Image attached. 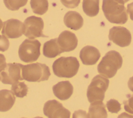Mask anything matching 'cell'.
<instances>
[{"instance_id": "5", "label": "cell", "mask_w": 133, "mask_h": 118, "mask_svg": "<svg viewBox=\"0 0 133 118\" xmlns=\"http://www.w3.org/2000/svg\"><path fill=\"white\" fill-rule=\"evenodd\" d=\"M109 80L101 75L93 78L87 90V97L90 103L101 101L104 98V94L108 88Z\"/></svg>"}, {"instance_id": "33", "label": "cell", "mask_w": 133, "mask_h": 118, "mask_svg": "<svg viewBox=\"0 0 133 118\" xmlns=\"http://www.w3.org/2000/svg\"><path fill=\"white\" fill-rule=\"evenodd\" d=\"M123 1H124V3H126V2H127L128 1H129V0H123Z\"/></svg>"}, {"instance_id": "11", "label": "cell", "mask_w": 133, "mask_h": 118, "mask_svg": "<svg viewBox=\"0 0 133 118\" xmlns=\"http://www.w3.org/2000/svg\"><path fill=\"white\" fill-rule=\"evenodd\" d=\"M24 24L19 20L10 19L3 22L2 34L8 38H17L24 33Z\"/></svg>"}, {"instance_id": "34", "label": "cell", "mask_w": 133, "mask_h": 118, "mask_svg": "<svg viewBox=\"0 0 133 118\" xmlns=\"http://www.w3.org/2000/svg\"><path fill=\"white\" fill-rule=\"evenodd\" d=\"M34 118H43L42 117H40V116H36L35 117H34Z\"/></svg>"}, {"instance_id": "35", "label": "cell", "mask_w": 133, "mask_h": 118, "mask_svg": "<svg viewBox=\"0 0 133 118\" xmlns=\"http://www.w3.org/2000/svg\"><path fill=\"white\" fill-rule=\"evenodd\" d=\"M22 118H25V117H22Z\"/></svg>"}, {"instance_id": "26", "label": "cell", "mask_w": 133, "mask_h": 118, "mask_svg": "<svg viewBox=\"0 0 133 118\" xmlns=\"http://www.w3.org/2000/svg\"><path fill=\"white\" fill-rule=\"evenodd\" d=\"M63 5L68 8H74L77 7L81 0H60Z\"/></svg>"}, {"instance_id": "18", "label": "cell", "mask_w": 133, "mask_h": 118, "mask_svg": "<svg viewBox=\"0 0 133 118\" xmlns=\"http://www.w3.org/2000/svg\"><path fill=\"white\" fill-rule=\"evenodd\" d=\"M90 118H107L105 106L101 101L91 102L88 110Z\"/></svg>"}, {"instance_id": "23", "label": "cell", "mask_w": 133, "mask_h": 118, "mask_svg": "<svg viewBox=\"0 0 133 118\" xmlns=\"http://www.w3.org/2000/svg\"><path fill=\"white\" fill-rule=\"evenodd\" d=\"M106 106L108 111L111 113H117L121 109V104L117 100L114 99H111L108 101Z\"/></svg>"}, {"instance_id": "32", "label": "cell", "mask_w": 133, "mask_h": 118, "mask_svg": "<svg viewBox=\"0 0 133 118\" xmlns=\"http://www.w3.org/2000/svg\"><path fill=\"white\" fill-rule=\"evenodd\" d=\"M3 23L2 21L1 20V19H0V31H1V28H2V26H3Z\"/></svg>"}, {"instance_id": "10", "label": "cell", "mask_w": 133, "mask_h": 118, "mask_svg": "<svg viewBox=\"0 0 133 118\" xmlns=\"http://www.w3.org/2000/svg\"><path fill=\"white\" fill-rule=\"evenodd\" d=\"M109 39L121 47L128 46L131 42L130 32L123 26H113L109 31Z\"/></svg>"}, {"instance_id": "36", "label": "cell", "mask_w": 133, "mask_h": 118, "mask_svg": "<svg viewBox=\"0 0 133 118\" xmlns=\"http://www.w3.org/2000/svg\"><path fill=\"white\" fill-rule=\"evenodd\" d=\"M0 80H1V77H0Z\"/></svg>"}, {"instance_id": "19", "label": "cell", "mask_w": 133, "mask_h": 118, "mask_svg": "<svg viewBox=\"0 0 133 118\" xmlns=\"http://www.w3.org/2000/svg\"><path fill=\"white\" fill-rule=\"evenodd\" d=\"M83 10L89 17H95L99 11V0H83Z\"/></svg>"}, {"instance_id": "6", "label": "cell", "mask_w": 133, "mask_h": 118, "mask_svg": "<svg viewBox=\"0 0 133 118\" xmlns=\"http://www.w3.org/2000/svg\"><path fill=\"white\" fill-rule=\"evenodd\" d=\"M41 42L37 39H25L19 48L20 59L25 63H32L37 61L41 54Z\"/></svg>"}, {"instance_id": "13", "label": "cell", "mask_w": 133, "mask_h": 118, "mask_svg": "<svg viewBox=\"0 0 133 118\" xmlns=\"http://www.w3.org/2000/svg\"><path fill=\"white\" fill-rule=\"evenodd\" d=\"M100 57L99 50L95 47L91 46H86L83 47L79 53V57L83 64L92 65L95 64Z\"/></svg>"}, {"instance_id": "31", "label": "cell", "mask_w": 133, "mask_h": 118, "mask_svg": "<svg viewBox=\"0 0 133 118\" xmlns=\"http://www.w3.org/2000/svg\"><path fill=\"white\" fill-rule=\"evenodd\" d=\"M128 86L130 90L133 92V76L129 78L128 81Z\"/></svg>"}, {"instance_id": "15", "label": "cell", "mask_w": 133, "mask_h": 118, "mask_svg": "<svg viewBox=\"0 0 133 118\" xmlns=\"http://www.w3.org/2000/svg\"><path fill=\"white\" fill-rule=\"evenodd\" d=\"M63 21L66 27L75 31L80 29L84 23V20L81 15L75 11L67 12L64 16Z\"/></svg>"}, {"instance_id": "17", "label": "cell", "mask_w": 133, "mask_h": 118, "mask_svg": "<svg viewBox=\"0 0 133 118\" xmlns=\"http://www.w3.org/2000/svg\"><path fill=\"white\" fill-rule=\"evenodd\" d=\"M43 54L48 58H54L62 52L57 42V38L49 40L44 43L43 49Z\"/></svg>"}, {"instance_id": "30", "label": "cell", "mask_w": 133, "mask_h": 118, "mask_svg": "<svg viewBox=\"0 0 133 118\" xmlns=\"http://www.w3.org/2000/svg\"><path fill=\"white\" fill-rule=\"evenodd\" d=\"M117 118H133V115L126 112H123L118 116Z\"/></svg>"}, {"instance_id": "4", "label": "cell", "mask_w": 133, "mask_h": 118, "mask_svg": "<svg viewBox=\"0 0 133 118\" xmlns=\"http://www.w3.org/2000/svg\"><path fill=\"white\" fill-rule=\"evenodd\" d=\"M21 73L23 80L28 82H41L47 80L50 76L49 68L45 64L35 63L22 65Z\"/></svg>"}, {"instance_id": "16", "label": "cell", "mask_w": 133, "mask_h": 118, "mask_svg": "<svg viewBox=\"0 0 133 118\" xmlns=\"http://www.w3.org/2000/svg\"><path fill=\"white\" fill-rule=\"evenodd\" d=\"M16 100L14 93L10 90L3 89L0 90V112L9 110Z\"/></svg>"}, {"instance_id": "28", "label": "cell", "mask_w": 133, "mask_h": 118, "mask_svg": "<svg viewBox=\"0 0 133 118\" xmlns=\"http://www.w3.org/2000/svg\"><path fill=\"white\" fill-rule=\"evenodd\" d=\"M6 65L7 64L6 63V58L5 56L2 54H0V72L5 68Z\"/></svg>"}, {"instance_id": "22", "label": "cell", "mask_w": 133, "mask_h": 118, "mask_svg": "<svg viewBox=\"0 0 133 118\" xmlns=\"http://www.w3.org/2000/svg\"><path fill=\"white\" fill-rule=\"evenodd\" d=\"M4 3L8 9L15 11L18 10L20 7L24 6L28 0H3Z\"/></svg>"}, {"instance_id": "25", "label": "cell", "mask_w": 133, "mask_h": 118, "mask_svg": "<svg viewBox=\"0 0 133 118\" xmlns=\"http://www.w3.org/2000/svg\"><path fill=\"white\" fill-rule=\"evenodd\" d=\"M9 47V41L4 35H0V51L5 52Z\"/></svg>"}, {"instance_id": "12", "label": "cell", "mask_w": 133, "mask_h": 118, "mask_svg": "<svg viewBox=\"0 0 133 118\" xmlns=\"http://www.w3.org/2000/svg\"><path fill=\"white\" fill-rule=\"evenodd\" d=\"M57 42L62 52H70L76 48L78 40L75 34L69 31H64L59 35Z\"/></svg>"}, {"instance_id": "14", "label": "cell", "mask_w": 133, "mask_h": 118, "mask_svg": "<svg viewBox=\"0 0 133 118\" xmlns=\"http://www.w3.org/2000/svg\"><path fill=\"white\" fill-rule=\"evenodd\" d=\"M55 96L59 99L65 100L69 99L73 94V87L69 81L59 82L52 87Z\"/></svg>"}, {"instance_id": "1", "label": "cell", "mask_w": 133, "mask_h": 118, "mask_svg": "<svg viewBox=\"0 0 133 118\" xmlns=\"http://www.w3.org/2000/svg\"><path fill=\"white\" fill-rule=\"evenodd\" d=\"M123 0H103L102 9L111 23L123 24L128 20V14Z\"/></svg>"}, {"instance_id": "2", "label": "cell", "mask_w": 133, "mask_h": 118, "mask_svg": "<svg viewBox=\"0 0 133 118\" xmlns=\"http://www.w3.org/2000/svg\"><path fill=\"white\" fill-rule=\"evenodd\" d=\"M123 58L117 51L111 50L108 52L102 57L98 65V72L103 77L111 78L114 77L118 69L121 68Z\"/></svg>"}, {"instance_id": "29", "label": "cell", "mask_w": 133, "mask_h": 118, "mask_svg": "<svg viewBox=\"0 0 133 118\" xmlns=\"http://www.w3.org/2000/svg\"><path fill=\"white\" fill-rule=\"evenodd\" d=\"M127 13L130 15V18L133 21V2L127 5Z\"/></svg>"}, {"instance_id": "7", "label": "cell", "mask_w": 133, "mask_h": 118, "mask_svg": "<svg viewBox=\"0 0 133 118\" xmlns=\"http://www.w3.org/2000/svg\"><path fill=\"white\" fill-rule=\"evenodd\" d=\"M23 24L24 27L23 34L29 39L48 37L43 33L44 22L41 18L34 16L29 17L24 20Z\"/></svg>"}, {"instance_id": "27", "label": "cell", "mask_w": 133, "mask_h": 118, "mask_svg": "<svg viewBox=\"0 0 133 118\" xmlns=\"http://www.w3.org/2000/svg\"><path fill=\"white\" fill-rule=\"evenodd\" d=\"M72 118H90V117L88 113L87 114L85 111L78 110L74 111Z\"/></svg>"}, {"instance_id": "3", "label": "cell", "mask_w": 133, "mask_h": 118, "mask_svg": "<svg viewBox=\"0 0 133 118\" xmlns=\"http://www.w3.org/2000/svg\"><path fill=\"white\" fill-rule=\"evenodd\" d=\"M79 67L77 59L73 56H61L54 61L52 67L54 73L60 78H70L77 73Z\"/></svg>"}, {"instance_id": "20", "label": "cell", "mask_w": 133, "mask_h": 118, "mask_svg": "<svg viewBox=\"0 0 133 118\" xmlns=\"http://www.w3.org/2000/svg\"><path fill=\"white\" fill-rule=\"evenodd\" d=\"M30 5L33 12L39 15L44 14L48 9V0H31Z\"/></svg>"}, {"instance_id": "8", "label": "cell", "mask_w": 133, "mask_h": 118, "mask_svg": "<svg viewBox=\"0 0 133 118\" xmlns=\"http://www.w3.org/2000/svg\"><path fill=\"white\" fill-rule=\"evenodd\" d=\"M22 66L20 63L7 64L5 68L0 72L1 82L5 84L12 85L19 80H22Z\"/></svg>"}, {"instance_id": "21", "label": "cell", "mask_w": 133, "mask_h": 118, "mask_svg": "<svg viewBox=\"0 0 133 118\" xmlns=\"http://www.w3.org/2000/svg\"><path fill=\"white\" fill-rule=\"evenodd\" d=\"M11 91L17 97L23 98L27 95L28 87L24 82H18L12 85Z\"/></svg>"}, {"instance_id": "24", "label": "cell", "mask_w": 133, "mask_h": 118, "mask_svg": "<svg viewBox=\"0 0 133 118\" xmlns=\"http://www.w3.org/2000/svg\"><path fill=\"white\" fill-rule=\"evenodd\" d=\"M124 105V109L126 111L133 114V94L129 96L127 100L123 101Z\"/></svg>"}, {"instance_id": "9", "label": "cell", "mask_w": 133, "mask_h": 118, "mask_svg": "<svg viewBox=\"0 0 133 118\" xmlns=\"http://www.w3.org/2000/svg\"><path fill=\"white\" fill-rule=\"evenodd\" d=\"M43 112L48 118H70L71 116L70 111L55 99L48 100L45 103Z\"/></svg>"}]
</instances>
